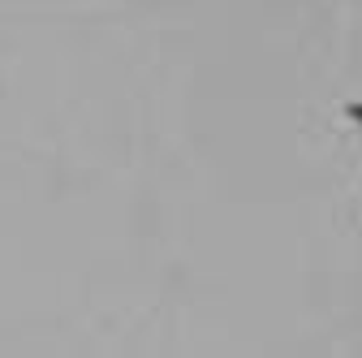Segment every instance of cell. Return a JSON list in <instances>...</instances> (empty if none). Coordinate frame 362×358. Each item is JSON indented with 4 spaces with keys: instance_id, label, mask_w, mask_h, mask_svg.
I'll use <instances>...</instances> for the list:
<instances>
[{
    "instance_id": "cell-1",
    "label": "cell",
    "mask_w": 362,
    "mask_h": 358,
    "mask_svg": "<svg viewBox=\"0 0 362 358\" xmlns=\"http://www.w3.org/2000/svg\"><path fill=\"white\" fill-rule=\"evenodd\" d=\"M345 112H349V117H354V121L362 125V104H345Z\"/></svg>"
}]
</instances>
